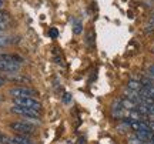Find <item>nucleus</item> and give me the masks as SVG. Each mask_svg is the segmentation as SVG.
Masks as SVG:
<instances>
[{"label": "nucleus", "instance_id": "obj_1", "mask_svg": "<svg viewBox=\"0 0 154 144\" xmlns=\"http://www.w3.org/2000/svg\"><path fill=\"white\" fill-rule=\"evenodd\" d=\"M9 127L16 134H20V136H30V134H33L34 131H36V126L32 124L30 121H26V120L13 121L9 124Z\"/></svg>", "mask_w": 154, "mask_h": 144}, {"label": "nucleus", "instance_id": "obj_2", "mask_svg": "<svg viewBox=\"0 0 154 144\" xmlns=\"http://www.w3.org/2000/svg\"><path fill=\"white\" fill-rule=\"evenodd\" d=\"M10 111L14 113L17 116H22L27 120H32V121H37L40 120V113L38 111H34L32 109H27V107H23V106H17V104H13L10 107Z\"/></svg>", "mask_w": 154, "mask_h": 144}, {"label": "nucleus", "instance_id": "obj_3", "mask_svg": "<svg viewBox=\"0 0 154 144\" xmlns=\"http://www.w3.org/2000/svg\"><path fill=\"white\" fill-rule=\"evenodd\" d=\"M9 94L11 97H33V99H37L38 91L36 89L27 87V86H16V87H11L9 90Z\"/></svg>", "mask_w": 154, "mask_h": 144}, {"label": "nucleus", "instance_id": "obj_4", "mask_svg": "<svg viewBox=\"0 0 154 144\" xmlns=\"http://www.w3.org/2000/svg\"><path fill=\"white\" fill-rule=\"evenodd\" d=\"M13 103L17 106H23V107H27V109H32L34 111H42V103L38 101L37 99H33V97H13Z\"/></svg>", "mask_w": 154, "mask_h": 144}, {"label": "nucleus", "instance_id": "obj_5", "mask_svg": "<svg viewBox=\"0 0 154 144\" xmlns=\"http://www.w3.org/2000/svg\"><path fill=\"white\" fill-rule=\"evenodd\" d=\"M20 66L22 64H16V63H11V61H7V60H3V59H0V72L3 73H16L20 70Z\"/></svg>", "mask_w": 154, "mask_h": 144}, {"label": "nucleus", "instance_id": "obj_6", "mask_svg": "<svg viewBox=\"0 0 154 144\" xmlns=\"http://www.w3.org/2000/svg\"><path fill=\"white\" fill-rule=\"evenodd\" d=\"M0 59L7 61H11V63H16V64H23V57L19 54H14V53H2L0 54Z\"/></svg>", "mask_w": 154, "mask_h": 144}, {"label": "nucleus", "instance_id": "obj_7", "mask_svg": "<svg viewBox=\"0 0 154 144\" xmlns=\"http://www.w3.org/2000/svg\"><path fill=\"white\" fill-rule=\"evenodd\" d=\"M127 89L134 90V91H138V93H140L141 89H143V84H141L140 80H134V78H131V80L127 81Z\"/></svg>", "mask_w": 154, "mask_h": 144}, {"label": "nucleus", "instance_id": "obj_8", "mask_svg": "<svg viewBox=\"0 0 154 144\" xmlns=\"http://www.w3.org/2000/svg\"><path fill=\"white\" fill-rule=\"evenodd\" d=\"M11 141L14 144H34L30 139H27V136H20V134H16L14 137H11Z\"/></svg>", "mask_w": 154, "mask_h": 144}, {"label": "nucleus", "instance_id": "obj_9", "mask_svg": "<svg viewBox=\"0 0 154 144\" xmlns=\"http://www.w3.org/2000/svg\"><path fill=\"white\" fill-rule=\"evenodd\" d=\"M11 43H14V40L11 39V37H2V36H0V49L5 47V46L11 44Z\"/></svg>", "mask_w": 154, "mask_h": 144}, {"label": "nucleus", "instance_id": "obj_10", "mask_svg": "<svg viewBox=\"0 0 154 144\" xmlns=\"http://www.w3.org/2000/svg\"><path fill=\"white\" fill-rule=\"evenodd\" d=\"M86 44H87L88 47H94V32L93 30H90L88 36L86 37Z\"/></svg>", "mask_w": 154, "mask_h": 144}, {"label": "nucleus", "instance_id": "obj_11", "mask_svg": "<svg viewBox=\"0 0 154 144\" xmlns=\"http://www.w3.org/2000/svg\"><path fill=\"white\" fill-rule=\"evenodd\" d=\"M82 30H83L82 22H80V20H76V22H74V24H73V32H74L76 34H80V33H82Z\"/></svg>", "mask_w": 154, "mask_h": 144}, {"label": "nucleus", "instance_id": "obj_12", "mask_svg": "<svg viewBox=\"0 0 154 144\" xmlns=\"http://www.w3.org/2000/svg\"><path fill=\"white\" fill-rule=\"evenodd\" d=\"M143 141L138 139L137 136L134 134V136H131V137H128V144H141Z\"/></svg>", "mask_w": 154, "mask_h": 144}, {"label": "nucleus", "instance_id": "obj_13", "mask_svg": "<svg viewBox=\"0 0 154 144\" xmlns=\"http://www.w3.org/2000/svg\"><path fill=\"white\" fill-rule=\"evenodd\" d=\"M49 36L51 37V39H56V37L59 36V30H57V29H54V27H51L49 30Z\"/></svg>", "mask_w": 154, "mask_h": 144}, {"label": "nucleus", "instance_id": "obj_14", "mask_svg": "<svg viewBox=\"0 0 154 144\" xmlns=\"http://www.w3.org/2000/svg\"><path fill=\"white\" fill-rule=\"evenodd\" d=\"M147 77L154 78V64L149 66V69H147Z\"/></svg>", "mask_w": 154, "mask_h": 144}, {"label": "nucleus", "instance_id": "obj_15", "mask_svg": "<svg viewBox=\"0 0 154 144\" xmlns=\"http://www.w3.org/2000/svg\"><path fill=\"white\" fill-rule=\"evenodd\" d=\"M147 126H149V130L150 131H153L154 133V120H147Z\"/></svg>", "mask_w": 154, "mask_h": 144}, {"label": "nucleus", "instance_id": "obj_16", "mask_svg": "<svg viewBox=\"0 0 154 144\" xmlns=\"http://www.w3.org/2000/svg\"><path fill=\"white\" fill-rule=\"evenodd\" d=\"M64 96H66V97H63V101H64V103H69V101L72 100V97H70V94H64Z\"/></svg>", "mask_w": 154, "mask_h": 144}, {"label": "nucleus", "instance_id": "obj_17", "mask_svg": "<svg viewBox=\"0 0 154 144\" xmlns=\"http://www.w3.org/2000/svg\"><path fill=\"white\" fill-rule=\"evenodd\" d=\"M5 84H6V78H5V77H2V76H0V87H3Z\"/></svg>", "mask_w": 154, "mask_h": 144}, {"label": "nucleus", "instance_id": "obj_18", "mask_svg": "<svg viewBox=\"0 0 154 144\" xmlns=\"http://www.w3.org/2000/svg\"><path fill=\"white\" fill-rule=\"evenodd\" d=\"M2 6H3V0H0V9H2Z\"/></svg>", "mask_w": 154, "mask_h": 144}, {"label": "nucleus", "instance_id": "obj_19", "mask_svg": "<svg viewBox=\"0 0 154 144\" xmlns=\"http://www.w3.org/2000/svg\"><path fill=\"white\" fill-rule=\"evenodd\" d=\"M151 53H153V54H154V47H153V49H151Z\"/></svg>", "mask_w": 154, "mask_h": 144}]
</instances>
